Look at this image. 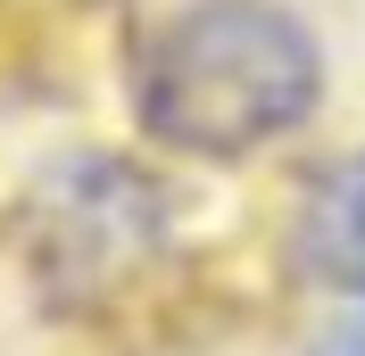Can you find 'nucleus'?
Listing matches in <instances>:
<instances>
[{"mask_svg": "<svg viewBox=\"0 0 365 356\" xmlns=\"http://www.w3.org/2000/svg\"><path fill=\"white\" fill-rule=\"evenodd\" d=\"M324 33L299 0H175L133 50V125L191 166H250L324 116Z\"/></svg>", "mask_w": 365, "mask_h": 356, "instance_id": "obj_1", "label": "nucleus"}, {"mask_svg": "<svg viewBox=\"0 0 365 356\" xmlns=\"http://www.w3.org/2000/svg\"><path fill=\"white\" fill-rule=\"evenodd\" d=\"M166 248V182L116 150H67L34 174V273L67 298L133 282Z\"/></svg>", "mask_w": 365, "mask_h": 356, "instance_id": "obj_2", "label": "nucleus"}, {"mask_svg": "<svg viewBox=\"0 0 365 356\" xmlns=\"http://www.w3.org/2000/svg\"><path fill=\"white\" fill-rule=\"evenodd\" d=\"M282 248L332 298H365V141L332 150L324 166H307L282 216Z\"/></svg>", "mask_w": 365, "mask_h": 356, "instance_id": "obj_3", "label": "nucleus"}, {"mask_svg": "<svg viewBox=\"0 0 365 356\" xmlns=\"http://www.w3.org/2000/svg\"><path fill=\"white\" fill-rule=\"evenodd\" d=\"M299 356H365V298H332V315L307 323Z\"/></svg>", "mask_w": 365, "mask_h": 356, "instance_id": "obj_4", "label": "nucleus"}]
</instances>
